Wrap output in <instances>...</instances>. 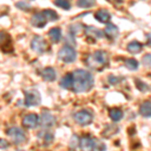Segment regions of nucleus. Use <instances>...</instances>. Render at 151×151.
<instances>
[{"label": "nucleus", "mask_w": 151, "mask_h": 151, "mask_svg": "<svg viewBox=\"0 0 151 151\" xmlns=\"http://www.w3.org/2000/svg\"><path fill=\"white\" fill-rule=\"evenodd\" d=\"M72 90L76 93H86L94 86V77L91 73L86 70H77L73 73Z\"/></svg>", "instance_id": "obj_1"}, {"label": "nucleus", "mask_w": 151, "mask_h": 151, "mask_svg": "<svg viewBox=\"0 0 151 151\" xmlns=\"http://www.w3.org/2000/svg\"><path fill=\"white\" fill-rule=\"evenodd\" d=\"M88 64L94 69L97 67H104L109 64V57L108 53L104 50H96L93 55L88 58Z\"/></svg>", "instance_id": "obj_2"}, {"label": "nucleus", "mask_w": 151, "mask_h": 151, "mask_svg": "<svg viewBox=\"0 0 151 151\" xmlns=\"http://www.w3.org/2000/svg\"><path fill=\"white\" fill-rule=\"evenodd\" d=\"M58 58L65 64H70V63H74L77 58V52L73 47L65 45L58 50Z\"/></svg>", "instance_id": "obj_3"}, {"label": "nucleus", "mask_w": 151, "mask_h": 151, "mask_svg": "<svg viewBox=\"0 0 151 151\" xmlns=\"http://www.w3.org/2000/svg\"><path fill=\"white\" fill-rule=\"evenodd\" d=\"M6 134L8 135V137L10 138L12 142L16 145L22 144L26 140V134L24 133L22 129L18 127H12L10 129H8Z\"/></svg>", "instance_id": "obj_4"}, {"label": "nucleus", "mask_w": 151, "mask_h": 151, "mask_svg": "<svg viewBox=\"0 0 151 151\" xmlns=\"http://www.w3.org/2000/svg\"><path fill=\"white\" fill-rule=\"evenodd\" d=\"M24 96H25V100H24V104L27 107L31 106H37L41 102V97L38 91L36 90H28V91H24Z\"/></svg>", "instance_id": "obj_5"}, {"label": "nucleus", "mask_w": 151, "mask_h": 151, "mask_svg": "<svg viewBox=\"0 0 151 151\" xmlns=\"http://www.w3.org/2000/svg\"><path fill=\"white\" fill-rule=\"evenodd\" d=\"M30 47L35 52H38V53H43L47 50L48 45H47V40H45L42 36L35 35V37L32 38V40H31Z\"/></svg>", "instance_id": "obj_6"}, {"label": "nucleus", "mask_w": 151, "mask_h": 151, "mask_svg": "<svg viewBox=\"0 0 151 151\" xmlns=\"http://www.w3.org/2000/svg\"><path fill=\"white\" fill-rule=\"evenodd\" d=\"M74 119L76 123L81 126H87L93 121V115L87 110H81L75 114Z\"/></svg>", "instance_id": "obj_7"}, {"label": "nucleus", "mask_w": 151, "mask_h": 151, "mask_svg": "<svg viewBox=\"0 0 151 151\" xmlns=\"http://www.w3.org/2000/svg\"><path fill=\"white\" fill-rule=\"evenodd\" d=\"M55 116H52L50 113L48 112H43L40 115V117H38V124L41 126V127H52L55 124Z\"/></svg>", "instance_id": "obj_8"}, {"label": "nucleus", "mask_w": 151, "mask_h": 151, "mask_svg": "<svg viewBox=\"0 0 151 151\" xmlns=\"http://www.w3.org/2000/svg\"><path fill=\"white\" fill-rule=\"evenodd\" d=\"M0 48L4 52H10L12 50L11 38L8 33L0 32Z\"/></svg>", "instance_id": "obj_9"}, {"label": "nucleus", "mask_w": 151, "mask_h": 151, "mask_svg": "<svg viewBox=\"0 0 151 151\" xmlns=\"http://www.w3.org/2000/svg\"><path fill=\"white\" fill-rule=\"evenodd\" d=\"M79 146L81 151H95V142L89 136H84L80 139Z\"/></svg>", "instance_id": "obj_10"}, {"label": "nucleus", "mask_w": 151, "mask_h": 151, "mask_svg": "<svg viewBox=\"0 0 151 151\" xmlns=\"http://www.w3.org/2000/svg\"><path fill=\"white\" fill-rule=\"evenodd\" d=\"M22 124L25 128L35 129L38 125V116L36 114H28L23 118Z\"/></svg>", "instance_id": "obj_11"}, {"label": "nucleus", "mask_w": 151, "mask_h": 151, "mask_svg": "<svg viewBox=\"0 0 151 151\" xmlns=\"http://www.w3.org/2000/svg\"><path fill=\"white\" fill-rule=\"evenodd\" d=\"M47 20L43 16L42 13H35V15H32L30 20V23L32 26H35L36 28H42L43 26H45Z\"/></svg>", "instance_id": "obj_12"}, {"label": "nucleus", "mask_w": 151, "mask_h": 151, "mask_svg": "<svg viewBox=\"0 0 151 151\" xmlns=\"http://www.w3.org/2000/svg\"><path fill=\"white\" fill-rule=\"evenodd\" d=\"M95 17L98 21L102 23H108L109 21L111 20V14L109 13L108 10H106V9H100L96 12V14H95Z\"/></svg>", "instance_id": "obj_13"}, {"label": "nucleus", "mask_w": 151, "mask_h": 151, "mask_svg": "<svg viewBox=\"0 0 151 151\" xmlns=\"http://www.w3.org/2000/svg\"><path fill=\"white\" fill-rule=\"evenodd\" d=\"M85 32H86V35L89 36V37H93L95 40H99V38H102L104 36L103 31L94 27V26H88V27H86Z\"/></svg>", "instance_id": "obj_14"}, {"label": "nucleus", "mask_w": 151, "mask_h": 151, "mask_svg": "<svg viewBox=\"0 0 151 151\" xmlns=\"http://www.w3.org/2000/svg\"><path fill=\"white\" fill-rule=\"evenodd\" d=\"M41 77L47 82H53L55 80L57 74L52 68H45V70H41Z\"/></svg>", "instance_id": "obj_15"}, {"label": "nucleus", "mask_w": 151, "mask_h": 151, "mask_svg": "<svg viewBox=\"0 0 151 151\" xmlns=\"http://www.w3.org/2000/svg\"><path fill=\"white\" fill-rule=\"evenodd\" d=\"M105 35L109 38H116L119 35V29L115 24L108 23L105 27Z\"/></svg>", "instance_id": "obj_16"}, {"label": "nucleus", "mask_w": 151, "mask_h": 151, "mask_svg": "<svg viewBox=\"0 0 151 151\" xmlns=\"http://www.w3.org/2000/svg\"><path fill=\"white\" fill-rule=\"evenodd\" d=\"M139 113L145 118H151V102L145 101L140 105Z\"/></svg>", "instance_id": "obj_17"}, {"label": "nucleus", "mask_w": 151, "mask_h": 151, "mask_svg": "<svg viewBox=\"0 0 151 151\" xmlns=\"http://www.w3.org/2000/svg\"><path fill=\"white\" fill-rule=\"evenodd\" d=\"M73 82H74L73 74L69 73V74H67L62 80H60V87H62L63 89L70 90V89H72V87H73Z\"/></svg>", "instance_id": "obj_18"}, {"label": "nucleus", "mask_w": 151, "mask_h": 151, "mask_svg": "<svg viewBox=\"0 0 151 151\" xmlns=\"http://www.w3.org/2000/svg\"><path fill=\"white\" fill-rule=\"evenodd\" d=\"M48 35L53 43H57L62 40V30L58 27H53L48 31Z\"/></svg>", "instance_id": "obj_19"}, {"label": "nucleus", "mask_w": 151, "mask_h": 151, "mask_svg": "<svg viewBox=\"0 0 151 151\" xmlns=\"http://www.w3.org/2000/svg\"><path fill=\"white\" fill-rule=\"evenodd\" d=\"M127 50L132 55H136V53H139L142 50V45L139 41H131L130 43L127 45Z\"/></svg>", "instance_id": "obj_20"}, {"label": "nucleus", "mask_w": 151, "mask_h": 151, "mask_svg": "<svg viewBox=\"0 0 151 151\" xmlns=\"http://www.w3.org/2000/svg\"><path fill=\"white\" fill-rule=\"evenodd\" d=\"M109 116H110L111 120L114 122H118L123 118V111L118 108H113L109 111Z\"/></svg>", "instance_id": "obj_21"}, {"label": "nucleus", "mask_w": 151, "mask_h": 151, "mask_svg": "<svg viewBox=\"0 0 151 151\" xmlns=\"http://www.w3.org/2000/svg\"><path fill=\"white\" fill-rule=\"evenodd\" d=\"M42 14L47 21H55L58 19V14L52 9H45V10L42 11Z\"/></svg>", "instance_id": "obj_22"}, {"label": "nucleus", "mask_w": 151, "mask_h": 151, "mask_svg": "<svg viewBox=\"0 0 151 151\" xmlns=\"http://www.w3.org/2000/svg\"><path fill=\"white\" fill-rule=\"evenodd\" d=\"M77 5L81 8H92L96 5V0H78Z\"/></svg>", "instance_id": "obj_23"}, {"label": "nucleus", "mask_w": 151, "mask_h": 151, "mask_svg": "<svg viewBox=\"0 0 151 151\" xmlns=\"http://www.w3.org/2000/svg\"><path fill=\"white\" fill-rule=\"evenodd\" d=\"M125 67L130 70H138L139 63H138L135 58H127V60H125Z\"/></svg>", "instance_id": "obj_24"}, {"label": "nucleus", "mask_w": 151, "mask_h": 151, "mask_svg": "<svg viewBox=\"0 0 151 151\" xmlns=\"http://www.w3.org/2000/svg\"><path fill=\"white\" fill-rule=\"evenodd\" d=\"M55 5L65 9V10H69L70 8V3L68 0H55Z\"/></svg>", "instance_id": "obj_25"}, {"label": "nucleus", "mask_w": 151, "mask_h": 151, "mask_svg": "<svg viewBox=\"0 0 151 151\" xmlns=\"http://www.w3.org/2000/svg\"><path fill=\"white\" fill-rule=\"evenodd\" d=\"M15 6L17 7V8L21 9V10H24V11H27L29 9L31 8V6L29 5L28 3H26V2H23V1H19L17 3L15 4Z\"/></svg>", "instance_id": "obj_26"}, {"label": "nucleus", "mask_w": 151, "mask_h": 151, "mask_svg": "<svg viewBox=\"0 0 151 151\" xmlns=\"http://www.w3.org/2000/svg\"><path fill=\"white\" fill-rule=\"evenodd\" d=\"M136 87H137L141 92H143V93H145L147 90H149V88H148V86L145 83L140 82V81H136Z\"/></svg>", "instance_id": "obj_27"}, {"label": "nucleus", "mask_w": 151, "mask_h": 151, "mask_svg": "<svg viewBox=\"0 0 151 151\" xmlns=\"http://www.w3.org/2000/svg\"><path fill=\"white\" fill-rule=\"evenodd\" d=\"M142 62L145 65H148V67L151 65V53H147V55H145L142 58Z\"/></svg>", "instance_id": "obj_28"}, {"label": "nucleus", "mask_w": 151, "mask_h": 151, "mask_svg": "<svg viewBox=\"0 0 151 151\" xmlns=\"http://www.w3.org/2000/svg\"><path fill=\"white\" fill-rule=\"evenodd\" d=\"M108 81L111 85H117L119 83V81H120V78H117V77H115V76L111 75V76H109Z\"/></svg>", "instance_id": "obj_29"}, {"label": "nucleus", "mask_w": 151, "mask_h": 151, "mask_svg": "<svg viewBox=\"0 0 151 151\" xmlns=\"http://www.w3.org/2000/svg\"><path fill=\"white\" fill-rule=\"evenodd\" d=\"M116 1H118V2H122L123 0H116Z\"/></svg>", "instance_id": "obj_30"}]
</instances>
